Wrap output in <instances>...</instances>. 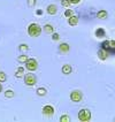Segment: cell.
Wrapping results in <instances>:
<instances>
[{
    "mask_svg": "<svg viewBox=\"0 0 115 122\" xmlns=\"http://www.w3.org/2000/svg\"><path fill=\"white\" fill-rule=\"evenodd\" d=\"M28 34L30 37H32V38H37V37H39V35L41 34V28L39 24H37V23H31L29 27H28Z\"/></svg>",
    "mask_w": 115,
    "mask_h": 122,
    "instance_id": "obj_1",
    "label": "cell"
},
{
    "mask_svg": "<svg viewBox=\"0 0 115 122\" xmlns=\"http://www.w3.org/2000/svg\"><path fill=\"white\" fill-rule=\"evenodd\" d=\"M92 117V114L90 112V109L83 108L78 112V120L82 122H89Z\"/></svg>",
    "mask_w": 115,
    "mask_h": 122,
    "instance_id": "obj_2",
    "label": "cell"
},
{
    "mask_svg": "<svg viewBox=\"0 0 115 122\" xmlns=\"http://www.w3.org/2000/svg\"><path fill=\"white\" fill-rule=\"evenodd\" d=\"M36 83H37V77L32 73L24 74V84L25 85H28V86H34Z\"/></svg>",
    "mask_w": 115,
    "mask_h": 122,
    "instance_id": "obj_3",
    "label": "cell"
},
{
    "mask_svg": "<svg viewBox=\"0 0 115 122\" xmlns=\"http://www.w3.org/2000/svg\"><path fill=\"white\" fill-rule=\"evenodd\" d=\"M25 68H27L28 70H30V71H35V70H37V68H38V62L37 60H35V59H28V61L25 62Z\"/></svg>",
    "mask_w": 115,
    "mask_h": 122,
    "instance_id": "obj_4",
    "label": "cell"
},
{
    "mask_svg": "<svg viewBox=\"0 0 115 122\" xmlns=\"http://www.w3.org/2000/svg\"><path fill=\"white\" fill-rule=\"evenodd\" d=\"M70 99H71V102H81L82 99H83V93H82V91H80V90H75V91H73V92L70 93Z\"/></svg>",
    "mask_w": 115,
    "mask_h": 122,
    "instance_id": "obj_5",
    "label": "cell"
},
{
    "mask_svg": "<svg viewBox=\"0 0 115 122\" xmlns=\"http://www.w3.org/2000/svg\"><path fill=\"white\" fill-rule=\"evenodd\" d=\"M102 48H105V50H112V51H115V41H105L102 43L101 45Z\"/></svg>",
    "mask_w": 115,
    "mask_h": 122,
    "instance_id": "obj_6",
    "label": "cell"
},
{
    "mask_svg": "<svg viewBox=\"0 0 115 122\" xmlns=\"http://www.w3.org/2000/svg\"><path fill=\"white\" fill-rule=\"evenodd\" d=\"M43 114L46 116H52L54 115V107L51 105H46L43 107Z\"/></svg>",
    "mask_w": 115,
    "mask_h": 122,
    "instance_id": "obj_7",
    "label": "cell"
},
{
    "mask_svg": "<svg viewBox=\"0 0 115 122\" xmlns=\"http://www.w3.org/2000/svg\"><path fill=\"white\" fill-rule=\"evenodd\" d=\"M108 56H109V53H108V51H107V50L101 48V50H99V51H98V58H99L100 60H106Z\"/></svg>",
    "mask_w": 115,
    "mask_h": 122,
    "instance_id": "obj_8",
    "label": "cell"
},
{
    "mask_svg": "<svg viewBox=\"0 0 115 122\" xmlns=\"http://www.w3.org/2000/svg\"><path fill=\"white\" fill-rule=\"evenodd\" d=\"M69 50H70V46H69V44H67V43H61L60 45H59V51H60V53H62V54L68 53Z\"/></svg>",
    "mask_w": 115,
    "mask_h": 122,
    "instance_id": "obj_9",
    "label": "cell"
},
{
    "mask_svg": "<svg viewBox=\"0 0 115 122\" xmlns=\"http://www.w3.org/2000/svg\"><path fill=\"white\" fill-rule=\"evenodd\" d=\"M46 12H47L48 15H55V14L58 13V7L56 5H48L47 8H46Z\"/></svg>",
    "mask_w": 115,
    "mask_h": 122,
    "instance_id": "obj_10",
    "label": "cell"
},
{
    "mask_svg": "<svg viewBox=\"0 0 115 122\" xmlns=\"http://www.w3.org/2000/svg\"><path fill=\"white\" fill-rule=\"evenodd\" d=\"M78 16H76V15H71L70 17H68V24L69 25H71V27H74L76 25L77 23H78Z\"/></svg>",
    "mask_w": 115,
    "mask_h": 122,
    "instance_id": "obj_11",
    "label": "cell"
},
{
    "mask_svg": "<svg viewBox=\"0 0 115 122\" xmlns=\"http://www.w3.org/2000/svg\"><path fill=\"white\" fill-rule=\"evenodd\" d=\"M61 71H62V74L69 75V74H71V71H73V68H71V66H70V65H65V66H62Z\"/></svg>",
    "mask_w": 115,
    "mask_h": 122,
    "instance_id": "obj_12",
    "label": "cell"
},
{
    "mask_svg": "<svg viewBox=\"0 0 115 122\" xmlns=\"http://www.w3.org/2000/svg\"><path fill=\"white\" fill-rule=\"evenodd\" d=\"M43 29H44V32H46V34L52 35L53 32H54V27H53L52 24H45Z\"/></svg>",
    "mask_w": 115,
    "mask_h": 122,
    "instance_id": "obj_13",
    "label": "cell"
},
{
    "mask_svg": "<svg viewBox=\"0 0 115 122\" xmlns=\"http://www.w3.org/2000/svg\"><path fill=\"white\" fill-rule=\"evenodd\" d=\"M107 16H108V14L106 10H99L98 13H97V17L99 19V20H105V19H107Z\"/></svg>",
    "mask_w": 115,
    "mask_h": 122,
    "instance_id": "obj_14",
    "label": "cell"
},
{
    "mask_svg": "<svg viewBox=\"0 0 115 122\" xmlns=\"http://www.w3.org/2000/svg\"><path fill=\"white\" fill-rule=\"evenodd\" d=\"M95 37H98V38H102V37H105V29L104 28H98L97 30H95Z\"/></svg>",
    "mask_w": 115,
    "mask_h": 122,
    "instance_id": "obj_15",
    "label": "cell"
},
{
    "mask_svg": "<svg viewBox=\"0 0 115 122\" xmlns=\"http://www.w3.org/2000/svg\"><path fill=\"white\" fill-rule=\"evenodd\" d=\"M15 76H16L17 78L23 77V76H24V68H23V67H19V68H17V70L15 71Z\"/></svg>",
    "mask_w": 115,
    "mask_h": 122,
    "instance_id": "obj_16",
    "label": "cell"
},
{
    "mask_svg": "<svg viewBox=\"0 0 115 122\" xmlns=\"http://www.w3.org/2000/svg\"><path fill=\"white\" fill-rule=\"evenodd\" d=\"M47 93V90L45 88H38L37 89V95L39 96V97H44V96H46Z\"/></svg>",
    "mask_w": 115,
    "mask_h": 122,
    "instance_id": "obj_17",
    "label": "cell"
},
{
    "mask_svg": "<svg viewBox=\"0 0 115 122\" xmlns=\"http://www.w3.org/2000/svg\"><path fill=\"white\" fill-rule=\"evenodd\" d=\"M28 59H29V58H28L25 54H22V55H20V56L17 58V61H19L20 63H25V62L28 61Z\"/></svg>",
    "mask_w": 115,
    "mask_h": 122,
    "instance_id": "obj_18",
    "label": "cell"
},
{
    "mask_svg": "<svg viewBox=\"0 0 115 122\" xmlns=\"http://www.w3.org/2000/svg\"><path fill=\"white\" fill-rule=\"evenodd\" d=\"M14 96H15V92L13 90H6V92H5V97L6 98H13Z\"/></svg>",
    "mask_w": 115,
    "mask_h": 122,
    "instance_id": "obj_19",
    "label": "cell"
},
{
    "mask_svg": "<svg viewBox=\"0 0 115 122\" xmlns=\"http://www.w3.org/2000/svg\"><path fill=\"white\" fill-rule=\"evenodd\" d=\"M7 81V75L4 73V71H0V83Z\"/></svg>",
    "mask_w": 115,
    "mask_h": 122,
    "instance_id": "obj_20",
    "label": "cell"
},
{
    "mask_svg": "<svg viewBox=\"0 0 115 122\" xmlns=\"http://www.w3.org/2000/svg\"><path fill=\"white\" fill-rule=\"evenodd\" d=\"M28 48H29V47H28L27 44H21L20 46H19V50H20L21 52H27Z\"/></svg>",
    "mask_w": 115,
    "mask_h": 122,
    "instance_id": "obj_21",
    "label": "cell"
},
{
    "mask_svg": "<svg viewBox=\"0 0 115 122\" xmlns=\"http://www.w3.org/2000/svg\"><path fill=\"white\" fill-rule=\"evenodd\" d=\"M60 121L61 122H69L70 121V117H69V115H61Z\"/></svg>",
    "mask_w": 115,
    "mask_h": 122,
    "instance_id": "obj_22",
    "label": "cell"
},
{
    "mask_svg": "<svg viewBox=\"0 0 115 122\" xmlns=\"http://www.w3.org/2000/svg\"><path fill=\"white\" fill-rule=\"evenodd\" d=\"M61 4L63 7H69L70 6V1L69 0H61Z\"/></svg>",
    "mask_w": 115,
    "mask_h": 122,
    "instance_id": "obj_23",
    "label": "cell"
},
{
    "mask_svg": "<svg viewBox=\"0 0 115 122\" xmlns=\"http://www.w3.org/2000/svg\"><path fill=\"white\" fill-rule=\"evenodd\" d=\"M52 39H53V41H59V39H60V35L56 34V32H53V34H52Z\"/></svg>",
    "mask_w": 115,
    "mask_h": 122,
    "instance_id": "obj_24",
    "label": "cell"
},
{
    "mask_svg": "<svg viewBox=\"0 0 115 122\" xmlns=\"http://www.w3.org/2000/svg\"><path fill=\"white\" fill-rule=\"evenodd\" d=\"M71 15H74V14H73V10H71V9H67V10L65 12V16H66V17H70Z\"/></svg>",
    "mask_w": 115,
    "mask_h": 122,
    "instance_id": "obj_25",
    "label": "cell"
},
{
    "mask_svg": "<svg viewBox=\"0 0 115 122\" xmlns=\"http://www.w3.org/2000/svg\"><path fill=\"white\" fill-rule=\"evenodd\" d=\"M36 5V0H28V6L29 7H35Z\"/></svg>",
    "mask_w": 115,
    "mask_h": 122,
    "instance_id": "obj_26",
    "label": "cell"
},
{
    "mask_svg": "<svg viewBox=\"0 0 115 122\" xmlns=\"http://www.w3.org/2000/svg\"><path fill=\"white\" fill-rule=\"evenodd\" d=\"M70 1V4H78L81 0H69Z\"/></svg>",
    "mask_w": 115,
    "mask_h": 122,
    "instance_id": "obj_27",
    "label": "cell"
},
{
    "mask_svg": "<svg viewBox=\"0 0 115 122\" xmlns=\"http://www.w3.org/2000/svg\"><path fill=\"white\" fill-rule=\"evenodd\" d=\"M41 14H43L41 9H38V10H37V15H41Z\"/></svg>",
    "mask_w": 115,
    "mask_h": 122,
    "instance_id": "obj_28",
    "label": "cell"
},
{
    "mask_svg": "<svg viewBox=\"0 0 115 122\" xmlns=\"http://www.w3.org/2000/svg\"><path fill=\"white\" fill-rule=\"evenodd\" d=\"M2 91V84H0V92Z\"/></svg>",
    "mask_w": 115,
    "mask_h": 122,
    "instance_id": "obj_29",
    "label": "cell"
},
{
    "mask_svg": "<svg viewBox=\"0 0 115 122\" xmlns=\"http://www.w3.org/2000/svg\"><path fill=\"white\" fill-rule=\"evenodd\" d=\"M114 121H115V120H114Z\"/></svg>",
    "mask_w": 115,
    "mask_h": 122,
    "instance_id": "obj_30",
    "label": "cell"
}]
</instances>
